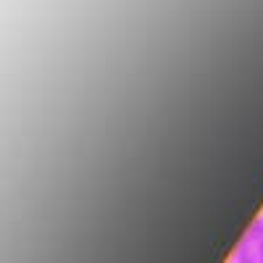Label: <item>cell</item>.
<instances>
[{"label": "cell", "instance_id": "obj_2", "mask_svg": "<svg viewBox=\"0 0 263 263\" xmlns=\"http://www.w3.org/2000/svg\"><path fill=\"white\" fill-rule=\"evenodd\" d=\"M255 250H258V260L263 263V239H260V242H255Z\"/></svg>", "mask_w": 263, "mask_h": 263}, {"label": "cell", "instance_id": "obj_1", "mask_svg": "<svg viewBox=\"0 0 263 263\" xmlns=\"http://www.w3.org/2000/svg\"><path fill=\"white\" fill-rule=\"evenodd\" d=\"M227 263H260V260H258V250H255V245L242 242V239H239L237 248L229 253Z\"/></svg>", "mask_w": 263, "mask_h": 263}]
</instances>
